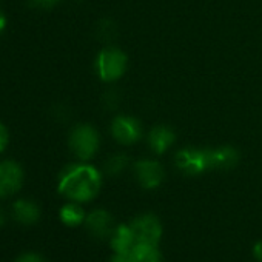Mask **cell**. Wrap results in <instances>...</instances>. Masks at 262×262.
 <instances>
[{"instance_id": "obj_19", "label": "cell", "mask_w": 262, "mask_h": 262, "mask_svg": "<svg viewBox=\"0 0 262 262\" xmlns=\"http://www.w3.org/2000/svg\"><path fill=\"white\" fill-rule=\"evenodd\" d=\"M14 262H45V259L39 254V253H33V251H28V253H24L20 254Z\"/></svg>"}, {"instance_id": "obj_9", "label": "cell", "mask_w": 262, "mask_h": 262, "mask_svg": "<svg viewBox=\"0 0 262 262\" xmlns=\"http://www.w3.org/2000/svg\"><path fill=\"white\" fill-rule=\"evenodd\" d=\"M85 225L88 233L96 239H105L110 237L114 231L113 217L105 210H93L85 217Z\"/></svg>"}, {"instance_id": "obj_3", "label": "cell", "mask_w": 262, "mask_h": 262, "mask_svg": "<svg viewBox=\"0 0 262 262\" xmlns=\"http://www.w3.org/2000/svg\"><path fill=\"white\" fill-rule=\"evenodd\" d=\"M126 62H128V59L123 51H120L119 48H114V47H108V48H103L97 54L94 68H96V73L100 80L114 82L123 76V73L126 70Z\"/></svg>"}, {"instance_id": "obj_23", "label": "cell", "mask_w": 262, "mask_h": 262, "mask_svg": "<svg viewBox=\"0 0 262 262\" xmlns=\"http://www.w3.org/2000/svg\"><path fill=\"white\" fill-rule=\"evenodd\" d=\"M105 102H108V103H110V108H113V106H114V103L117 102V96H116V93H114V91L106 93V94H105Z\"/></svg>"}, {"instance_id": "obj_7", "label": "cell", "mask_w": 262, "mask_h": 262, "mask_svg": "<svg viewBox=\"0 0 262 262\" xmlns=\"http://www.w3.org/2000/svg\"><path fill=\"white\" fill-rule=\"evenodd\" d=\"M113 138L123 145H131L141 139L142 126L138 119L131 116H116L111 122Z\"/></svg>"}, {"instance_id": "obj_18", "label": "cell", "mask_w": 262, "mask_h": 262, "mask_svg": "<svg viewBox=\"0 0 262 262\" xmlns=\"http://www.w3.org/2000/svg\"><path fill=\"white\" fill-rule=\"evenodd\" d=\"M10 144V133L4 122H0V155H2Z\"/></svg>"}, {"instance_id": "obj_17", "label": "cell", "mask_w": 262, "mask_h": 262, "mask_svg": "<svg viewBox=\"0 0 262 262\" xmlns=\"http://www.w3.org/2000/svg\"><path fill=\"white\" fill-rule=\"evenodd\" d=\"M60 0H28V4L37 10H51L59 5Z\"/></svg>"}, {"instance_id": "obj_12", "label": "cell", "mask_w": 262, "mask_h": 262, "mask_svg": "<svg viewBox=\"0 0 262 262\" xmlns=\"http://www.w3.org/2000/svg\"><path fill=\"white\" fill-rule=\"evenodd\" d=\"M148 144L156 155H162L174 144V133L168 126L158 125L150 131Z\"/></svg>"}, {"instance_id": "obj_8", "label": "cell", "mask_w": 262, "mask_h": 262, "mask_svg": "<svg viewBox=\"0 0 262 262\" xmlns=\"http://www.w3.org/2000/svg\"><path fill=\"white\" fill-rule=\"evenodd\" d=\"M135 173L139 181V184L147 188H156L161 185L164 179V168L158 161L151 159H141L135 164Z\"/></svg>"}, {"instance_id": "obj_6", "label": "cell", "mask_w": 262, "mask_h": 262, "mask_svg": "<svg viewBox=\"0 0 262 262\" xmlns=\"http://www.w3.org/2000/svg\"><path fill=\"white\" fill-rule=\"evenodd\" d=\"M129 228L135 236V244L141 242V244L158 245L162 234V225L155 214H142L136 217L129 224Z\"/></svg>"}, {"instance_id": "obj_21", "label": "cell", "mask_w": 262, "mask_h": 262, "mask_svg": "<svg viewBox=\"0 0 262 262\" xmlns=\"http://www.w3.org/2000/svg\"><path fill=\"white\" fill-rule=\"evenodd\" d=\"M7 25H8V20H7V16H5V13L0 10V37H2V34L5 33V30H7Z\"/></svg>"}, {"instance_id": "obj_10", "label": "cell", "mask_w": 262, "mask_h": 262, "mask_svg": "<svg viewBox=\"0 0 262 262\" xmlns=\"http://www.w3.org/2000/svg\"><path fill=\"white\" fill-rule=\"evenodd\" d=\"M11 216L17 224L34 225L40 219V207L33 199H17L11 207Z\"/></svg>"}, {"instance_id": "obj_25", "label": "cell", "mask_w": 262, "mask_h": 262, "mask_svg": "<svg viewBox=\"0 0 262 262\" xmlns=\"http://www.w3.org/2000/svg\"><path fill=\"white\" fill-rule=\"evenodd\" d=\"M150 262H162V259H161V256H159V257H156V259H153V260H150Z\"/></svg>"}, {"instance_id": "obj_11", "label": "cell", "mask_w": 262, "mask_h": 262, "mask_svg": "<svg viewBox=\"0 0 262 262\" xmlns=\"http://www.w3.org/2000/svg\"><path fill=\"white\" fill-rule=\"evenodd\" d=\"M239 161V153L233 147L210 148V167L216 170H230Z\"/></svg>"}, {"instance_id": "obj_24", "label": "cell", "mask_w": 262, "mask_h": 262, "mask_svg": "<svg viewBox=\"0 0 262 262\" xmlns=\"http://www.w3.org/2000/svg\"><path fill=\"white\" fill-rule=\"evenodd\" d=\"M5 221H7V216H5V211L0 208V227L5 225Z\"/></svg>"}, {"instance_id": "obj_1", "label": "cell", "mask_w": 262, "mask_h": 262, "mask_svg": "<svg viewBox=\"0 0 262 262\" xmlns=\"http://www.w3.org/2000/svg\"><path fill=\"white\" fill-rule=\"evenodd\" d=\"M100 184V173L93 165L73 164L59 174L57 190L67 199L82 204L97 196Z\"/></svg>"}, {"instance_id": "obj_4", "label": "cell", "mask_w": 262, "mask_h": 262, "mask_svg": "<svg viewBox=\"0 0 262 262\" xmlns=\"http://www.w3.org/2000/svg\"><path fill=\"white\" fill-rule=\"evenodd\" d=\"M24 168L13 159L0 161V199L17 194L24 185Z\"/></svg>"}, {"instance_id": "obj_5", "label": "cell", "mask_w": 262, "mask_h": 262, "mask_svg": "<svg viewBox=\"0 0 262 262\" xmlns=\"http://www.w3.org/2000/svg\"><path fill=\"white\" fill-rule=\"evenodd\" d=\"M176 167L190 176L210 170V148H184L174 158Z\"/></svg>"}, {"instance_id": "obj_14", "label": "cell", "mask_w": 262, "mask_h": 262, "mask_svg": "<svg viewBox=\"0 0 262 262\" xmlns=\"http://www.w3.org/2000/svg\"><path fill=\"white\" fill-rule=\"evenodd\" d=\"M59 217H60V221H62L67 227H79L80 224L85 222L86 214H85V211H83V208L80 207L79 202H73V201H71V202L65 204V205L60 208Z\"/></svg>"}, {"instance_id": "obj_22", "label": "cell", "mask_w": 262, "mask_h": 262, "mask_svg": "<svg viewBox=\"0 0 262 262\" xmlns=\"http://www.w3.org/2000/svg\"><path fill=\"white\" fill-rule=\"evenodd\" d=\"M253 254H254V257H256L259 262H262V241L256 242V245H254V248H253Z\"/></svg>"}, {"instance_id": "obj_20", "label": "cell", "mask_w": 262, "mask_h": 262, "mask_svg": "<svg viewBox=\"0 0 262 262\" xmlns=\"http://www.w3.org/2000/svg\"><path fill=\"white\" fill-rule=\"evenodd\" d=\"M110 262H136V259L131 251H123V253H116Z\"/></svg>"}, {"instance_id": "obj_16", "label": "cell", "mask_w": 262, "mask_h": 262, "mask_svg": "<svg viewBox=\"0 0 262 262\" xmlns=\"http://www.w3.org/2000/svg\"><path fill=\"white\" fill-rule=\"evenodd\" d=\"M97 33L102 40H111L116 36V27L111 20H102L97 27Z\"/></svg>"}, {"instance_id": "obj_2", "label": "cell", "mask_w": 262, "mask_h": 262, "mask_svg": "<svg viewBox=\"0 0 262 262\" xmlns=\"http://www.w3.org/2000/svg\"><path fill=\"white\" fill-rule=\"evenodd\" d=\"M68 145H70L71 153L79 161H90L91 158H94V155L99 150L100 138H99V133L91 125L80 123V125H76L70 131Z\"/></svg>"}, {"instance_id": "obj_13", "label": "cell", "mask_w": 262, "mask_h": 262, "mask_svg": "<svg viewBox=\"0 0 262 262\" xmlns=\"http://www.w3.org/2000/svg\"><path fill=\"white\" fill-rule=\"evenodd\" d=\"M110 239H111V248L116 253L131 251V248L135 247V236L131 233L129 225H120L114 228Z\"/></svg>"}, {"instance_id": "obj_15", "label": "cell", "mask_w": 262, "mask_h": 262, "mask_svg": "<svg viewBox=\"0 0 262 262\" xmlns=\"http://www.w3.org/2000/svg\"><path fill=\"white\" fill-rule=\"evenodd\" d=\"M126 167H128V156L126 155H122V153L113 155L105 162V171L110 176H119Z\"/></svg>"}]
</instances>
